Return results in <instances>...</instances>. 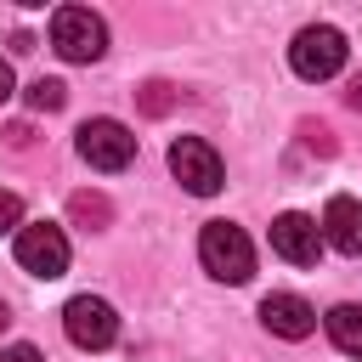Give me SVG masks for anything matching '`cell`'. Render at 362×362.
<instances>
[{
  "label": "cell",
  "instance_id": "cell-1",
  "mask_svg": "<svg viewBox=\"0 0 362 362\" xmlns=\"http://www.w3.org/2000/svg\"><path fill=\"white\" fill-rule=\"evenodd\" d=\"M198 260H204V272H209L215 283H249V272H255V243H249L243 226L209 221V226L198 232Z\"/></svg>",
  "mask_w": 362,
  "mask_h": 362
},
{
  "label": "cell",
  "instance_id": "cell-2",
  "mask_svg": "<svg viewBox=\"0 0 362 362\" xmlns=\"http://www.w3.org/2000/svg\"><path fill=\"white\" fill-rule=\"evenodd\" d=\"M51 45L68 62H96L107 51V23L90 6H62V11H51Z\"/></svg>",
  "mask_w": 362,
  "mask_h": 362
},
{
  "label": "cell",
  "instance_id": "cell-3",
  "mask_svg": "<svg viewBox=\"0 0 362 362\" xmlns=\"http://www.w3.org/2000/svg\"><path fill=\"white\" fill-rule=\"evenodd\" d=\"M288 68H294L300 79H334V74L345 68V34H339L334 23L300 28L294 45H288Z\"/></svg>",
  "mask_w": 362,
  "mask_h": 362
},
{
  "label": "cell",
  "instance_id": "cell-4",
  "mask_svg": "<svg viewBox=\"0 0 362 362\" xmlns=\"http://www.w3.org/2000/svg\"><path fill=\"white\" fill-rule=\"evenodd\" d=\"M170 175H175L187 192L209 198V192H221V181H226V164H221V153H215L209 141H198V136H181V141L170 147Z\"/></svg>",
  "mask_w": 362,
  "mask_h": 362
},
{
  "label": "cell",
  "instance_id": "cell-5",
  "mask_svg": "<svg viewBox=\"0 0 362 362\" xmlns=\"http://www.w3.org/2000/svg\"><path fill=\"white\" fill-rule=\"evenodd\" d=\"M62 328H68V339H74L79 351H107V345L119 339V317H113V305L96 300V294H74V300L62 305Z\"/></svg>",
  "mask_w": 362,
  "mask_h": 362
},
{
  "label": "cell",
  "instance_id": "cell-6",
  "mask_svg": "<svg viewBox=\"0 0 362 362\" xmlns=\"http://www.w3.org/2000/svg\"><path fill=\"white\" fill-rule=\"evenodd\" d=\"M79 158L90 170H124L136 158V136L119 119H90V124H79Z\"/></svg>",
  "mask_w": 362,
  "mask_h": 362
},
{
  "label": "cell",
  "instance_id": "cell-7",
  "mask_svg": "<svg viewBox=\"0 0 362 362\" xmlns=\"http://www.w3.org/2000/svg\"><path fill=\"white\" fill-rule=\"evenodd\" d=\"M17 266L34 272V277H62L68 272V238H62V226H51V221L23 226L17 232Z\"/></svg>",
  "mask_w": 362,
  "mask_h": 362
},
{
  "label": "cell",
  "instance_id": "cell-8",
  "mask_svg": "<svg viewBox=\"0 0 362 362\" xmlns=\"http://www.w3.org/2000/svg\"><path fill=\"white\" fill-rule=\"evenodd\" d=\"M272 255H283L288 266H317V255H322V221H311L300 209L277 215L272 221Z\"/></svg>",
  "mask_w": 362,
  "mask_h": 362
},
{
  "label": "cell",
  "instance_id": "cell-9",
  "mask_svg": "<svg viewBox=\"0 0 362 362\" xmlns=\"http://www.w3.org/2000/svg\"><path fill=\"white\" fill-rule=\"evenodd\" d=\"M260 322H266L277 339H305V334L317 328V311H311V300H300V294H266V300H260Z\"/></svg>",
  "mask_w": 362,
  "mask_h": 362
},
{
  "label": "cell",
  "instance_id": "cell-10",
  "mask_svg": "<svg viewBox=\"0 0 362 362\" xmlns=\"http://www.w3.org/2000/svg\"><path fill=\"white\" fill-rule=\"evenodd\" d=\"M322 243L339 255H362V204L356 198H328L322 209Z\"/></svg>",
  "mask_w": 362,
  "mask_h": 362
},
{
  "label": "cell",
  "instance_id": "cell-11",
  "mask_svg": "<svg viewBox=\"0 0 362 362\" xmlns=\"http://www.w3.org/2000/svg\"><path fill=\"white\" fill-rule=\"evenodd\" d=\"M322 328H328V339H334L345 356H362V305H334V311L322 317Z\"/></svg>",
  "mask_w": 362,
  "mask_h": 362
},
{
  "label": "cell",
  "instance_id": "cell-12",
  "mask_svg": "<svg viewBox=\"0 0 362 362\" xmlns=\"http://www.w3.org/2000/svg\"><path fill=\"white\" fill-rule=\"evenodd\" d=\"M68 215H74L85 232H102V226L113 221V204H107L102 192H74V198H68Z\"/></svg>",
  "mask_w": 362,
  "mask_h": 362
},
{
  "label": "cell",
  "instance_id": "cell-13",
  "mask_svg": "<svg viewBox=\"0 0 362 362\" xmlns=\"http://www.w3.org/2000/svg\"><path fill=\"white\" fill-rule=\"evenodd\" d=\"M62 102H68V85H62V79H34V85H28V107H34V113H57Z\"/></svg>",
  "mask_w": 362,
  "mask_h": 362
},
{
  "label": "cell",
  "instance_id": "cell-14",
  "mask_svg": "<svg viewBox=\"0 0 362 362\" xmlns=\"http://www.w3.org/2000/svg\"><path fill=\"white\" fill-rule=\"evenodd\" d=\"M170 102H175V85H164V79L141 85V107H147V113H170Z\"/></svg>",
  "mask_w": 362,
  "mask_h": 362
},
{
  "label": "cell",
  "instance_id": "cell-15",
  "mask_svg": "<svg viewBox=\"0 0 362 362\" xmlns=\"http://www.w3.org/2000/svg\"><path fill=\"white\" fill-rule=\"evenodd\" d=\"M0 232H23V198L0 187Z\"/></svg>",
  "mask_w": 362,
  "mask_h": 362
},
{
  "label": "cell",
  "instance_id": "cell-16",
  "mask_svg": "<svg viewBox=\"0 0 362 362\" xmlns=\"http://www.w3.org/2000/svg\"><path fill=\"white\" fill-rule=\"evenodd\" d=\"M0 362H45V356H40L34 345H6V351H0Z\"/></svg>",
  "mask_w": 362,
  "mask_h": 362
},
{
  "label": "cell",
  "instance_id": "cell-17",
  "mask_svg": "<svg viewBox=\"0 0 362 362\" xmlns=\"http://www.w3.org/2000/svg\"><path fill=\"white\" fill-rule=\"evenodd\" d=\"M11 90H17V79H11V62L0 57V102H11Z\"/></svg>",
  "mask_w": 362,
  "mask_h": 362
},
{
  "label": "cell",
  "instance_id": "cell-18",
  "mask_svg": "<svg viewBox=\"0 0 362 362\" xmlns=\"http://www.w3.org/2000/svg\"><path fill=\"white\" fill-rule=\"evenodd\" d=\"M345 102H351V107L362 113V79H351V90H345Z\"/></svg>",
  "mask_w": 362,
  "mask_h": 362
},
{
  "label": "cell",
  "instance_id": "cell-19",
  "mask_svg": "<svg viewBox=\"0 0 362 362\" xmlns=\"http://www.w3.org/2000/svg\"><path fill=\"white\" fill-rule=\"evenodd\" d=\"M6 322H11V311H6V305H0V334H6Z\"/></svg>",
  "mask_w": 362,
  "mask_h": 362
}]
</instances>
